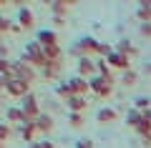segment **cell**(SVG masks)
Listing matches in <instances>:
<instances>
[{
	"instance_id": "836d02e7",
	"label": "cell",
	"mask_w": 151,
	"mask_h": 148,
	"mask_svg": "<svg viewBox=\"0 0 151 148\" xmlns=\"http://www.w3.org/2000/svg\"><path fill=\"white\" fill-rule=\"evenodd\" d=\"M144 73H146V75H151V63H149V65L144 68Z\"/></svg>"
},
{
	"instance_id": "484cf974",
	"label": "cell",
	"mask_w": 151,
	"mask_h": 148,
	"mask_svg": "<svg viewBox=\"0 0 151 148\" xmlns=\"http://www.w3.org/2000/svg\"><path fill=\"white\" fill-rule=\"evenodd\" d=\"M68 121H70V126H73V128H81L83 126V113H70Z\"/></svg>"
},
{
	"instance_id": "4316f807",
	"label": "cell",
	"mask_w": 151,
	"mask_h": 148,
	"mask_svg": "<svg viewBox=\"0 0 151 148\" xmlns=\"http://www.w3.org/2000/svg\"><path fill=\"white\" fill-rule=\"evenodd\" d=\"M149 106H151V101H149V98H136V111H141V113H144V111H149Z\"/></svg>"
},
{
	"instance_id": "d6a6232c",
	"label": "cell",
	"mask_w": 151,
	"mask_h": 148,
	"mask_svg": "<svg viewBox=\"0 0 151 148\" xmlns=\"http://www.w3.org/2000/svg\"><path fill=\"white\" fill-rule=\"evenodd\" d=\"M5 83H8V78H0V90H5Z\"/></svg>"
},
{
	"instance_id": "3957f363",
	"label": "cell",
	"mask_w": 151,
	"mask_h": 148,
	"mask_svg": "<svg viewBox=\"0 0 151 148\" xmlns=\"http://www.w3.org/2000/svg\"><path fill=\"white\" fill-rule=\"evenodd\" d=\"M5 93L13 95V98H25V95H30V83H25L20 78H13L5 83Z\"/></svg>"
},
{
	"instance_id": "9c48e42d",
	"label": "cell",
	"mask_w": 151,
	"mask_h": 148,
	"mask_svg": "<svg viewBox=\"0 0 151 148\" xmlns=\"http://www.w3.org/2000/svg\"><path fill=\"white\" fill-rule=\"evenodd\" d=\"M65 108L70 113H86V108H88L86 95H70V98H65Z\"/></svg>"
},
{
	"instance_id": "7a4b0ae2",
	"label": "cell",
	"mask_w": 151,
	"mask_h": 148,
	"mask_svg": "<svg viewBox=\"0 0 151 148\" xmlns=\"http://www.w3.org/2000/svg\"><path fill=\"white\" fill-rule=\"evenodd\" d=\"M91 90L98 95V98H108L113 93V80L103 78V75H93L91 78Z\"/></svg>"
},
{
	"instance_id": "83f0119b",
	"label": "cell",
	"mask_w": 151,
	"mask_h": 148,
	"mask_svg": "<svg viewBox=\"0 0 151 148\" xmlns=\"http://www.w3.org/2000/svg\"><path fill=\"white\" fill-rule=\"evenodd\" d=\"M10 25H13V23H8L5 18H0V40H3V35H5V33H10Z\"/></svg>"
},
{
	"instance_id": "d4e9b609",
	"label": "cell",
	"mask_w": 151,
	"mask_h": 148,
	"mask_svg": "<svg viewBox=\"0 0 151 148\" xmlns=\"http://www.w3.org/2000/svg\"><path fill=\"white\" fill-rule=\"evenodd\" d=\"M10 136H13V128H10V123H8V121H3V123H0V143H5Z\"/></svg>"
},
{
	"instance_id": "d6986e66",
	"label": "cell",
	"mask_w": 151,
	"mask_h": 148,
	"mask_svg": "<svg viewBox=\"0 0 151 148\" xmlns=\"http://www.w3.org/2000/svg\"><path fill=\"white\" fill-rule=\"evenodd\" d=\"M43 53H45V60H60L63 58V48L60 45H48V48H43Z\"/></svg>"
},
{
	"instance_id": "44dd1931",
	"label": "cell",
	"mask_w": 151,
	"mask_h": 148,
	"mask_svg": "<svg viewBox=\"0 0 151 148\" xmlns=\"http://www.w3.org/2000/svg\"><path fill=\"white\" fill-rule=\"evenodd\" d=\"M96 73L103 75V78H108V80H113V70H111V65H108L106 60H98L96 63Z\"/></svg>"
},
{
	"instance_id": "d590c367",
	"label": "cell",
	"mask_w": 151,
	"mask_h": 148,
	"mask_svg": "<svg viewBox=\"0 0 151 148\" xmlns=\"http://www.w3.org/2000/svg\"><path fill=\"white\" fill-rule=\"evenodd\" d=\"M0 148H5V143H0Z\"/></svg>"
},
{
	"instance_id": "30bf717a",
	"label": "cell",
	"mask_w": 151,
	"mask_h": 148,
	"mask_svg": "<svg viewBox=\"0 0 151 148\" xmlns=\"http://www.w3.org/2000/svg\"><path fill=\"white\" fill-rule=\"evenodd\" d=\"M60 75V60H48V63L40 68V78L43 80H53Z\"/></svg>"
},
{
	"instance_id": "e575fe53",
	"label": "cell",
	"mask_w": 151,
	"mask_h": 148,
	"mask_svg": "<svg viewBox=\"0 0 151 148\" xmlns=\"http://www.w3.org/2000/svg\"><path fill=\"white\" fill-rule=\"evenodd\" d=\"M28 148H40V143H30V146H28Z\"/></svg>"
},
{
	"instance_id": "ba28073f",
	"label": "cell",
	"mask_w": 151,
	"mask_h": 148,
	"mask_svg": "<svg viewBox=\"0 0 151 148\" xmlns=\"http://www.w3.org/2000/svg\"><path fill=\"white\" fill-rule=\"evenodd\" d=\"M15 78H20V80H25V83H33V80L38 78V70L33 68V65H28V63H15Z\"/></svg>"
},
{
	"instance_id": "7402d4cb",
	"label": "cell",
	"mask_w": 151,
	"mask_h": 148,
	"mask_svg": "<svg viewBox=\"0 0 151 148\" xmlns=\"http://www.w3.org/2000/svg\"><path fill=\"white\" fill-rule=\"evenodd\" d=\"M141 121H144V113H141V111H136V108H134V111H129V116H126V123H129L131 128H139V123H141Z\"/></svg>"
},
{
	"instance_id": "8fae6325",
	"label": "cell",
	"mask_w": 151,
	"mask_h": 148,
	"mask_svg": "<svg viewBox=\"0 0 151 148\" xmlns=\"http://www.w3.org/2000/svg\"><path fill=\"white\" fill-rule=\"evenodd\" d=\"M18 25H20L23 30H30V28L35 25V15H33L30 8H20V13H18Z\"/></svg>"
},
{
	"instance_id": "5b68a950",
	"label": "cell",
	"mask_w": 151,
	"mask_h": 148,
	"mask_svg": "<svg viewBox=\"0 0 151 148\" xmlns=\"http://www.w3.org/2000/svg\"><path fill=\"white\" fill-rule=\"evenodd\" d=\"M73 53H76V55H81V58H88V53H98V40H96V38H91V35L81 38V43L76 45Z\"/></svg>"
},
{
	"instance_id": "277c9868",
	"label": "cell",
	"mask_w": 151,
	"mask_h": 148,
	"mask_svg": "<svg viewBox=\"0 0 151 148\" xmlns=\"http://www.w3.org/2000/svg\"><path fill=\"white\" fill-rule=\"evenodd\" d=\"M20 111L25 113V118H28V121H35V118L40 116V113H43V111H40V103H38V98H35L33 93L23 98V106H20Z\"/></svg>"
},
{
	"instance_id": "4fadbf2b",
	"label": "cell",
	"mask_w": 151,
	"mask_h": 148,
	"mask_svg": "<svg viewBox=\"0 0 151 148\" xmlns=\"http://www.w3.org/2000/svg\"><path fill=\"white\" fill-rule=\"evenodd\" d=\"M93 73H96V63H93L91 58H81V60H78V75H81V78L91 80Z\"/></svg>"
},
{
	"instance_id": "5bb4252c",
	"label": "cell",
	"mask_w": 151,
	"mask_h": 148,
	"mask_svg": "<svg viewBox=\"0 0 151 148\" xmlns=\"http://www.w3.org/2000/svg\"><path fill=\"white\" fill-rule=\"evenodd\" d=\"M38 43H40L43 48L58 45V33H55V30H40V33H38Z\"/></svg>"
},
{
	"instance_id": "7c38bea8",
	"label": "cell",
	"mask_w": 151,
	"mask_h": 148,
	"mask_svg": "<svg viewBox=\"0 0 151 148\" xmlns=\"http://www.w3.org/2000/svg\"><path fill=\"white\" fill-rule=\"evenodd\" d=\"M35 126H38V133H50L53 126H55V121H53L50 113H40V116L35 118Z\"/></svg>"
},
{
	"instance_id": "ac0fdd59",
	"label": "cell",
	"mask_w": 151,
	"mask_h": 148,
	"mask_svg": "<svg viewBox=\"0 0 151 148\" xmlns=\"http://www.w3.org/2000/svg\"><path fill=\"white\" fill-rule=\"evenodd\" d=\"M96 118H98V123H113L116 118H119V113L113 111V108H101Z\"/></svg>"
},
{
	"instance_id": "e0dca14e",
	"label": "cell",
	"mask_w": 151,
	"mask_h": 148,
	"mask_svg": "<svg viewBox=\"0 0 151 148\" xmlns=\"http://www.w3.org/2000/svg\"><path fill=\"white\" fill-rule=\"evenodd\" d=\"M35 133H38V126H35V121L25 123V126L20 128V138H23L25 143H35Z\"/></svg>"
},
{
	"instance_id": "1f68e13d",
	"label": "cell",
	"mask_w": 151,
	"mask_h": 148,
	"mask_svg": "<svg viewBox=\"0 0 151 148\" xmlns=\"http://www.w3.org/2000/svg\"><path fill=\"white\" fill-rule=\"evenodd\" d=\"M40 148H55V143H53V141H48V138H45V141H40Z\"/></svg>"
},
{
	"instance_id": "6da1fadb",
	"label": "cell",
	"mask_w": 151,
	"mask_h": 148,
	"mask_svg": "<svg viewBox=\"0 0 151 148\" xmlns=\"http://www.w3.org/2000/svg\"><path fill=\"white\" fill-rule=\"evenodd\" d=\"M23 63H28V65H33V68H43L48 60H45V53H43V45L40 43H28V48H25V53H23Z\"/></svg>"
},
{
	"instance_id": "f1b7e54d",
	"label": "cell",
	"mask_w": 151,
	"mask_h": 148,
	"mask_svg": "<svg viewBox=\"0 0 151 148\" xmlns=\"http://www.w3.org/2000/svg\"><path fill=\"white\" fill-rule=\"evenodd\" d=\"M98 53H101V55H106V58H108V55L113 53V48L108 45V43H98Z\"/></svg>"
},
{
	"instance_id": "ffe728a7",
	"label": "cell",
	"mask_w": 151,
	"mask_h": 148,
	"mask_svg": "<svg viewBox=\"0 0 151 148\" xmlns=\"http://www.w3.org/2000/svg\"><path fill=\"white\" fill-rule=\"evenodd\" d=\"M116 53H121V55H129V58H131V55H136L139 50H136V45H131L129 40H121L119 45H116Z\"/></svg>"
},
{
	"instance_id": "4dcf8cb0",
	"label": "cell",
	"mask_w": 151,
	"mask_h": 148,
	"mask_svg": "<svg viewBox=\"0 0 151 148\" xmlns=\"http://www.w3.org/2000/svg\"><path fill=\"white\" fill-rule=\"evenodd\" d=\"M78 148H93V143L88 138H83V141H78Z\"/></svg>"
},
{
	"instance_id": "f546056e",
	"label": "cell",
	"mask_w": 151,
	"mask_h": 148,
	"mask_svg": "<svg viewBox=\"0 0 151 148\" xmlns=\"http://www.w3.org/2000/svg\"><path fill=\"white\" fill-rule=\"evenodd\" d=\"M139 30H141V35H144V38H151V23H141Z\"/></svg>"
},
{
	"instance_id": "603a6c76",
	"label": "cell",
	"mask_w": 151,
	"mask_h": 148,
	"mask_svg": "<svg viewBox=\"0 0 151 148\" xmlns=\"http://www.w3.org/2000/svg\"><path fill=\"white\" fill-rule=\"evenodd\" d=\"M136 80H139V73H136L134 68L126 70V73H121V83L124 85H136Z\"/></svg>"
},
{
	"instance_id": "9a60e30c",
	"label": "cell",
	"mask_w": 151,
	"mask_h": 148,
	"mask_svg": "<svg viewBox=\"0 0 151 148\" xmlns=\"http://www.w3.org/2000/svg\"><path fill=\"white\" fill-rule=\"evenodd\" d=\"M5 121H8V123H20V126L30 123V121L25 118V113L20 111V108H8V113H5Z\"/></svg>"
},
{
	"instance_id": "52a82bcc",
	"label": "cell",
	"mask_w": 151,
	"mask_h": 148,
	"mask_svg": "<svg viewBox=\"0 0 151 148\" xmlns=\"http://www.w3.org/2000/svg\"><path fill=\"white\" fill-rule=\"evenodd\" d=\"M68 88L73 95H86L88 90H91V80L88 78H81V75H73V78L68 80Z\"/></svg>"
},
{
	"instance_id": "2e32d148",
	"label": "cell",
	"mask_w": 151,
	"mask_h": 148,
	"mask_svg": "<svg viewBox=\"0 0 151 148\" xmlns=\"http://www.w3.org/2000/svg\"><path fill=\"white\" fill-rule=\"evenodd\" d=\"M70 5H73V0H53V3H50V10H53L55 18H63Z\"/></svg>"
},
{
	"instance_id": "cb8c5ba5",
	"label": "cell",
	"mask_w": 151,
	"mask_h": 148,
	"mask_svg": "<svg viewBox=\"0 0 151 148\" xmlns=\"http://www.w3.org/2000/svg\"><path fill=\"white\" fill-rule=\"evenodd\" d=\"M136 133H139L141 138H149V136H151V121H149V118H144V121L139 123V128H136Z\"/></svg>"
},
{
	"instance_id": "8d00e7d4",
	"label": "cell",
	"mask_w": 151,
	"mask_h": 148,
	"mask_svg": "<svg viewBox=\"0 0 151 148\" xmlns=\"http://www.w3.org/2000/svg\"><path fill=\"white\" fill-rule=\"evenodd\" d=\"M0 3H3V0H0Z\"/></svg>"
},
{
	"instance_id": "8992f818",
	"label": "cell",
	"mask_w": 151,
	"mask_h": 148,
	"mask_svg": "<svg viewBox=\"0 0 151 148\" xmlns=\"http://www.w3.org/2000/svg\"><path fill=\"white\" fill-rule=\"evenodd\" d=\"M106 63L111 65V70L116 68V70H121V73L131 70V58H129V55H121V53H116V50H113V53L106 58Z\"/></svg>"
}]
</instances>
